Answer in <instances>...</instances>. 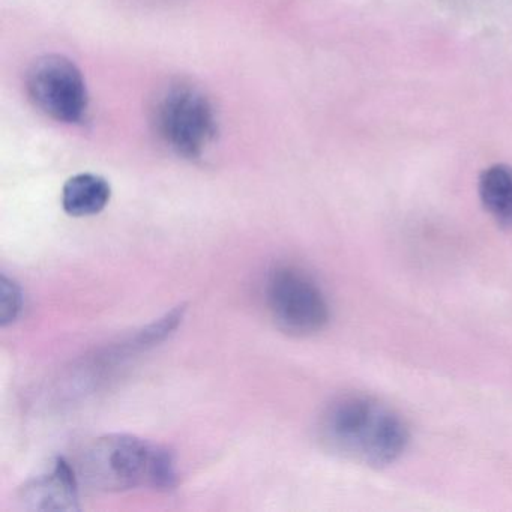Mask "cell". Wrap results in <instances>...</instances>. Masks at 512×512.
<instances>
[{"instance_id": "obj_1", "label": "cell", "mask_w": 512, "mask_h": 512, "mask_svg": "<svg viewBox=\"0 0 512 512\" xmlns=\"http://www.w3.org/2000/svg\"><path fill=\"white\" fill-rule=\"evenodd\" d=\"M317 428L328 451L364 466L394 463L410 440L409 427L400 413L361 394L335 398L323 410Z\"/></svg>"}, {"instance_id": "obj_2", "label": "cell", "mask_w": 512, "mask_h": 512, "mask_svg": "<svg viewBox=\"0 0 512 512\" xmlns=\"http://www.w3.org/2000/svg\"><path fill=\"white\" fill-rule=\"evenodd\" d=\"M80 472L100 491H125L143 484L170 490L176 485L173 455L130 434H107L94 440L83 454Z\"/></svg>"}, {"instance_id": "obj_3", "label": "cell", "mask_w": 512, "mask_h": 512, "mask_svg": "<svg viewBox=\"0 0 512 512\" xmlns=\"http://www.w3.org/2000/svg\"><path fill=\"white\" fill-rule=\"evenodd\" d=\"M152 125L170 151L197 160L217 139V110L199 86L176 80L158 92L152 104Z\"/></svg>"}, {"instance_id": "obj_4", "label": "cell", "mask_w": 512, "mask_h": 512, "mask_svg": "<svg viewBox=\"0 0 512 512\" xmlns=\"http://www.w3.org/2000/svg\"><path fill=\"white\" fill-rule=\"evenodd\" d=\"M29 100L47 118L61 124H82L88 115L89 95L82 71L61 55L32 62L26 73Z\"/></svg>"}, {"instance_id": "obj_5", "label": "cell", "mask_w": 512, "mask_h": 512, "mask_svg": "<svg viewBox=\"0 0 512 512\" xmlns=\"http://www.w3.org/2000/svg\"><path fill=\"white\" fill-rule=\"evenodd\" d=\"M266 299L275 322L287 334L313 335L328 323V301L316 281L301 269H275L266 286Z\"/></svg>"}, {"instance_id": "obj_6", "label": "cell", "mask_w": 512, "mask_h": 512, "mask_svg": "<svg viewBox=\"0 0 512 512\" xmlns=\"http://www.w3.org/2000/svg\"><path fill=\"white\" fill-rule=\"evenodd\" d=\"M20 502L26 509L37 511H76L79 509V490L73 467L64 458H58L52 472L23 485Z\"/></svg>"}, {"instance_id": "obj_7", "label": "cell", "mask_w": 512, "mask_h": 512, "mask_svg": "<svg viewBox=\"0 0 512 512\" xmlns=\"http://www.w3.org/2000/svg\"><path fill=\"white\" fill-rule=\"evenodd\" d=\"M112 197V188L103 176L80 173L68 179L62 190V206L71 217L100 214Z\"/></svg>"}, {"instance_id": "obj_8", "label": "cell", "mask_w": 512, "mask_h": 512, "mask_svg": "<svg viewBox=\"0 0 512 512\" xmlns=\"http://www.w3.org/2000/svg\"><path fill=\"white\" fill-rule=\"evenodd\" d=\"M479 199L499 226L512 229V167L494 164L479 176Z\"/></svg>"}, {"instance_id": "obj_9", "label": "cell", "mask_w": 512, "mask_h": 512, "mask_svg": "<svg viewBox=\"0 0 512 512\" xmlns=\"http://www.w3.org/2000/svg\"><path fill=\"white\" fill-rule=\"evenodd\" d=\"M23 293L19 284L4 275L0 281V323L2 326L16 322L22 313Z\"/></svg>"}]
</instances>
